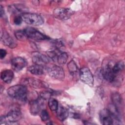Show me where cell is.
Wrapping results in <instances>:
<instances>
[{"instance_id": "1", "label": "cell", "mask_w": 125, "mask_h": 125, "mask_svg": "<svg viewBox=\"0 0 125 125\" xmlns=\"http://www.w3.org/2000/svg\"><path fill=\"white\" fill-rule=\"evenodd\" d=\"M8 95L11 98L22 102L25 101L27 99V90L25 86L21 84L13 85L8 88Z\"/></svg>"}, {"instance_id": "2", "label": "cell", "mask_w": 125, "mask_h": 125, "mask_svg": "<svg viewBox=\"0 0 125 125\" xmlns=\"http://www.w3.org/2000/svg\"><path fill=\"white\" fill-rule=\"evenodd\" d=\"M21 16L23 21L27 24L34 25L40 26L43 23V19L37 14L31 13H23Z\"/></svg>"}, {"instance_id": "3", "label": "cell", "mask_w": 125, "mask_h": 125, "mask_svg": "<svg viewBox=\"0 0 125 125\" xmlns=\"http://www.w3.org/2000/svg\"><path fill=\"white\" fill-rule=\"evenodd\" d=\"M21 113L19 110L12 109L4 117H1L0 124H13L16 123L21 118Z\"/></svg>"}, {"instance_id": "4", "label": "cell", "mask_w": 125, "mask_h": 125, "mask_svg": "<svg viewBox=\"0 0 125 125\" xmlns=\"http://www.w3.org/2000/svg\"><path fill=\"white\" fill-rule=\"evenodd\" d=\"M46 70L48 75L55 79L62 81L64 78V72L61 66L51 64L47 67Z\"/></svg>"}, {"instance_id": "5", "label": "cell", "mask_w": 125, "mask_h": 125, "mask_svg": "<svg viewBox=\"0 0 125 125\" xmlns=\"http://www.w3.org/2000/svg\"><path fill=\"white\" fill-rule=\"evenodd\" d=\"M74 12L69 8H57L53 10V16L60 20H66L70 18Z\"/></svg>"}, {"instance_id": "6", "label": "cell", "mask_w": 125, "mask_h": 125, "mask_svg": "<svg viewBox=\"0 0 125 125\" xmlns=\"http://www.w3.org/2000/svg\"><path fill=\"white\" fill-rule=\"evenodd\" d=\"M80 78L84 83L92 86L94 84V78L93 75L89 69L86 67H84L80 70Z\"/></svg>"}, {"instance_id": "7", "label": "cell", "mask_w": 125, "mask_h": 125, "mask_svg": "<svg viewBox=\"0 0 125 125\" xmlns=\"http://www.w3.org/2000/svg\"><path fill=\"white\" fill-rule=\"evenodd\" d=\"M28 38L37 41L48 40L49 38L37 29L32 27H27L24 29Z\"/></svg>"}, {"instance_id": "8", "label": "cell", "mask_w": 125, "mask_h": 125, "mask_svg": "<svg viewBox=\"0 0 125 125\" xmlns=\"http://www.w3.org/2000/svg\"><path fill=\"white\" fill-rule=\"evenodd\" d=\"M32 60L35 64L39 65L42 67L45 66L50 62L49 59L47 56L38 52L32 53Z\"/></svg>"}, {"instance_id": "9", "label": "cell", "mask_w": 125, "mask_h": 125, "mask_svg": "<svg viewBox=\"0 0 125 125\" xmlns=\"http://www.w3.org/2000/svg\"><path fill=\"white\" fill-rule=\"evenodd\" d=\"M44 100L40 98L32 100L30 103V111L31 114L36 115L42 110V108L44 105Z\"/></svg>"}, {"instance_id": "10", "label": "cell", "mask_w": 125, "mask_h": 125, "mask_svg": "<svg viewBox=\"0 0 125 125\" xmlns=\"http://www.w3.org/2000/svg\"><path fill=\"white\" fill-rule=\"evenodd\" d=\"M100 117L101 123L104 125L114 124V122H116L118 124V121L113 117L107 109H103L101 111Z\"/></svg>"}, {"instance_id": "11", "label": "cell", "mask_w": 125, "mask_h": 125, "mask_svg": "<svg viewBox=\"0 0 125 125\" xmlns=\"http://www.w3.org/2000/svg\"><path fill=\"white\" fill-rule=\"evenodd\" d=\"M102 73L103 78L107 81L111 83L114 82L117 76L114 73L112 70V67L109 64L106 65L103 68Z\"/></svg>"}, {"instance_id": "12", "label": "cell", "mask_w": 125, "mask_h": 125, "mask_svg": "<svg viewBox=\"0 0 125 125\" xmlns=\"http://www.w3.org/2000/svg\"><path fill=\"white\" fill-rule=\"evenodd\" d=\"M11 65L13 70L15 71H19L26 66L27 62L23 58L18 57L11 60Z\"/></svg>"}, {"instance_id": "13", "label": "cell", "mask_w": 125, "mask_h": 125, "mask_svg": "<svg viewBox=\"0 0 125 125\" xmlns=\"http://www.w3.org/2000/svg\"><path fill=\"white\" fill-rule=\"evenodd\" d=\"M1 41L2 43L11 48L16 47L17 43L11 36L5 31H2L1 34Z\"/></svg>"}, {"instance_id": "14", "label": "cell", "mask_w": 125, "mask_h": 125, "mask_svg": "<svg viewBox=\"0 0 125 125\" xmlns=\"http://www.w3.org/2000/svg\"><path fill=\"white\" fill-rule=\"evenodd\" d=\"M27 83L32 87L34 88H47V84L40 80L34 78H30L27 79Z\"/></svg>"}, {"instance_id": "15", "label": "cell", "mask_w": 125, "mask_h": 125, "mask_svg": "<svg viewBox=\"0 0 125 125\" xmlns=\"http://www.w3.org/2000/svg\"><path fill=\"white\" fill-rule=\"evenodd\" d=\"M14 73L10 69H5L1 71L0 74L1 79L5 83H10L13 79Z\"/></svg>"}, {"instance_id": "16", "label": "cell", "mask_w": 125, "mask_h": 125, "mask_svg": "<svg viewBox=\"0 0 125 125\" xmlns=\"http://www.w3.org/2000/svg\"><path fill=\"white\" fill-rule=\"evenodd\" d=\"M57 117L61 121H63L68 116V112L67 110L63 106H60L56 110Z\"/></svg>"}, {"instance_id": "17", "label": "cell", "mask_w": 125, "mask_h": 125, "mask_svg": "<svg viewBox=\"0 0 125 125\" xmlns=\"http://www.w3.org/2000/svg\"><path fill=\"white\" fill-rule=\"evenodd\" d=\"M43 67L39 65L34 64L28 67V70L31 74L33 75H41L43 74L44 73V70Z\"/></svg>"}, {"instance_id": "18", "label": "cell", "mask_w": 125, "mask_h": 125, "mask_svg": "<svg viewBox=\"0 0 125 125\" xmlns=\"http://www.w3.org/2000/svg\"><path fill=\"white\" fill-rule=\"evenodd\" d=\"M124 62L123 61H120L117 62L113 67L112 70L115 74L117 75L121 71H122L124 68Z\"/></svg>"}, {"instance_id": "19", "label": "cell", "mask_w": 125, "mask_h": 125, "mask_svg": "<svg viewBox=\"0 0 125 125\" xmlns=\"http://www.w3.org/2000/svg\"><path fill=\"white\" fill-rule=\"evenodd\" d=\"M48 105L50 109L53 111H56L59 107L58 101L54 98H49L48 102Z\"/></svg>"}, {"instance_id": "20", "label": "cell", "mask_w": 125, "mask_h": 125, "mask_svg": "<svg viewBox=\"0 0 125 125\" xmlns=\"http://www.w3.org/2000/svg\"><path fill=\"white\" fill-rule=\"evenodd\" d=\"M113 104L118 109L119 107L121 105L122 103V97L118 93H114L112 97Z\"/></svg>"}, {"instance_id": "21", "label": "cell", "mask_w": 125, "mask_h": 125, "mask_svg": "<svg viewBox=\"0 0 125 125\" xmlns=\"http://www.w3.org/2000/svg\"><path fill=\"white\" fill-rule=\"evenodd\" d=\"M15 36L16 39L21 41H24L28 38L24 30H18L15 32Z\"/></svg>"}, {"instance_id": "22", "label": "cell", "mask_w": 125, "mask_h": 125, "mask_svg": "<svg viewBox=\"0 0 125 125\" xmlns=\"http://www.w3.org/2000/svg\"><path fill=\"white\" fill-rule=\"evenodd\" d=\"M68 59V55L65 52H61L58 57L57 62L60 64H65Z\"/></svg>"}, {"instance_id": "23", "label": "cell", "mask_w": 125, "mask_h": 125, "mask_svg": "<svg viewBox=\"0 0 125 125\" xmlns=\"http://www.w3.org/2000/svg\"><path fill=\"white\" fill-rule=\"evenodd\" d=\"M68 70L72 75L75 74L78 71L77 65L73 61H71L67 64Z\"/></svg>"}, {"instance_id": "24", "label": "cell", "mask_w": 125, "mask_h": 125, "mask_svg": "<svg viewBox=\"0 0 125 125\" xmlns=\"http://www.w3.org/2000/svg\"><path fill=\"white\" fill-rule=\"evenodd\" d=\"M40 117L42 121H48L49 119V116L48 112L44 109H42L40 112Z\"/></svg>"}, {"instance_id": "25", "label": "cell", "mask_w": 125, "mask_h": 125, "mask_svg": "<svg viewBox=\"0 0 125 125\" xmlns=\"http://www.w3.org/2000/svg\"><path fill=\"white\" fill-rule=\"evenodd\" d=\"M51 95V93L48 91H43L41 93L40 97L41 98L43 99V100H46L47 99L50 98V96Z\"/></svg>"}, {"instance_id": "26", "label": "cell", "mask_w": 125, "mask_h": 125, "mask_svg": "<svg viewBox=\"0 0 125 125\" xmlns=\"http://www.w3.org/2000/svg\"><path fill=\"white\" fill-rule=\"evenodd\" d=\"M23 21V20L22 19V17L21 16H16L14 20V22L16 25H20L22 22Z\"/></svg>"}, {"instance_id": "27", "label": "cell", "mask_w": 125, "mask_h": 125, "mask_svg": "<svg viewBox=\"0 0 125 125\" xmlns=\"http://www.w3.org/2000/svg\"><path fill=\"white\" fill-rule=\"evenodd\" d=\"M7 54V52L3 49H1L0 50V58L1 59H3L5 58Z\"/></svg>"}, {"instance_id": "28", "label": "cell", "mask_w": 125, "mask_h": 125, "mask_svg": "<svg viewBox=\"0 0 125 125\" xmlns=\"http://www.w3.org/2000/svg\"><path fill=\"white\" fill-rule=\"evenodd\" d=\"M0 17H2L3 15L4 14V9L1 5L0 6Z\"/></svg>"}]
</instances>
